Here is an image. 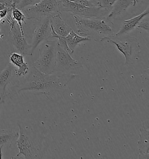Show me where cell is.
<instances>
[{"label":"cell","mask_w":149,"mask_h":159,"mask_svg":"<svg viewBox=\"0 0 149 159\" xmlns=\"http://www.w3.org/2000/svg\"><path fill=\"white\" fill-rule=\"evenodd\" d=\"M61 10L71 13L74 16L82 18H106L110 11L96 7H91L71 2L69 0H61Z\"/></svg>","instance_id":"52a82bcc"},{"label":"cell","mask_w":149,"mask_h":159,"mask_svg":"<svg viewBox=\"0 0 149 159\" xmlns=\"http://www.w3.org/2000/svg\"><path fill=\"white\" fill-rule=\"evenodd\" d=\"M29 70V67L28 66V64L26 62L24 65L22 66L20 68H15L14 69V72L15 74L18 77H21V76H25L27 75Z\"/></svg>","instance_id":"7402d4cb"},{"label":"cell","mask_w":149,"mask_h":159,"mask_svg":"<svg viewBox=\"0 0 149 159\" xmlns=\"http://www.w3.org/2000/svg\"><path fill=\"white\" fill-rule=\"evenodd\" d=\"M52 30L50 22V18H45L37 20L36 27L33 34L31 46V54L42 43L52 39Z\"/></svg>","instance_id":"30bf717a"},{"label":"cell","mask_w":149,"mask_h":159,"mask_svg":"<svg viewBox=\"0 0 149 159\" xmlns=\"http://www.w3.org/2000/svg\"><path fill=\"white\" fill-rule=\"evenodd\" d=\"M50 22L53 31L61 37L67 36L72 30V28L62 19L61 14L56 15L50 18Z\"/></svg>","instance_id":"5bb4252c"},{"label":"cell","mask_w":149,"mask_h":159,"mask_svg":"<svg viewBox=\"0 0 149 159\" xmlns=\"http://www.w3.org/2000/svg\"><path fill=\"white\" fill-rule=\"evenodd\" d=\"M76 76L77 75L70 73L46 74L39 71L33 65L25 78L11 88L10 92L7 93V97L12 98L23 91L43 94L48 97L51 93L64 89Z\"/></svg>","instance_id":"6da1fadb"},{"label":"cell","mask_w":149,"mask_h":159,"mask_svg":"<svg viewBox=\"0 0 149 159\" xmlns=\"http://www.w3.org/2000/svg\"><path fill=\"white\" fill-rule=\"evenodd\" d=\"M138 150L139 152L138 159H149V123L146 125L143 123L140 130L139 139L138 142Z\"/></svg>","instance_id":"8fae6325"},{"label":"cell","mask_w":149,"mask_h":159,"mask_svg":"<svg viewBox=\"0 0 149 159\" xmlns=\"http://www.w3.org/2000/svg\"><path fill=\"white\" fill-rule=\"evenodd\" d=\"M12 8L11 14L9 15V20L12 19L18 24L22 34L25 35L22 23L23 22L24 24H26V22H25V19H26V16L23 14L22 10H19L15 6H12Z\"/></svg>","instance_id":"ac0fdd59"},{"label":"cell","mask_w":149,"mask_h":159,"mask_svg":"<svg viewBox=\"0 0 149 159\" xmlns=\"http://www.w3.org/2000/svg\"><path fill=\"white\" fill-rule=\"evenodd\" d=\"M69 52L56 44L55 73L69 74L83 67L80 62L72 58Z\"/></svg>","instance_id":"ba28073f"},{"label":"cell","mask_w":149,"mask_h":159,"mask_svg":"<svg viewBox=\"0 0 149 159\" xmlns=\"http://www.w3.org/2000/svg\"><path fill=\"white\" fill-rule=\"evenodd\" d=\"M14 69V66L9 63L3 70L0 71V100L4 102L7 97V87L11 82Z\"/></svg>","instance_id":"4fadbf2b"},{"label":"cell","mask_w":149,"mask_h":159,"mask_svg":"<svg viewBox=\"0 0 149 159\" xmlns=\"http://www.w3.org/2000/svg\"><path fill=\"white\" fill-rule=\"evenodd\" d=\"M22 11L28 20L50 18L61 14V0H41L36 4L25 7Z\"/></svg>","instance_id":"277c9868"},{"label":"cell","mask_w":149,"mask_h":159,"mask_svg":"<svg viewBox=\"0 0 149 159\" xmlns=\"http://www.w3.org/2000/svg\"><path fill=\"white\" fill-rule=\"evenodd\" d=\"M1 2H4V3H5L4 0H0V3H1Z\"/></svg>","instance_id":"f1b7e54d"},{"label":"cell","mask_w":149,"mask_h":159,"mask_svg":"<svg viewBox=\"0 0 149 159\" xmlns=\"http://www.w3.org/2000/svg\"><path fill=\"white\" fill-rule=\"evenodd\" d=\"M4 35L2 34H0V39H2V38H4Z\"/></svg>","instance_id":"83f0119b"},{"label":"cell","mask_w":149,"mask_h":159,"mask_svg":"<svg viewBox=\"0 0 149 159\" xmlns=\"http://www.w3.org/2000/svg\"><path fill=\"white\" fill-rule=\"evenodd\" d=\"M97 4L98 7L104 9L111 11L115 3L116 0H95Z\"/></svg>","instance_id":"ffe728a7"},{"label":"cell","mask_w":149,"mask_h":159,"mask_svg":"<svg viewBox=\"0 0 149 159\" xmlns=\"http://www.w3.org/2000/svg\"><path fill=\"white\" fill-rule=\"evenodd\" d=\"M9 31L8 41L14 48V52L24 56H30L31 46L28 44L25 35L22 34L18 24L12 25Z\"/></svg>","instance_id":"9c48e42d"},{"label":"cell","mask_w":149,"mask_h":159,"mask_svg":"<svg viewBox=\"0 0 149 159\" xmlns=\"http://www.w3.org/2000/svg\"><path fill=\"white\" fill-rule=\"evenodd\" d=\"M143 18V19H144ZM142 19L140 22L139 24L137 26L138 28L143 29L147 32H149V19Z\"/></svg>","instance_id":"cb8c5ba5"},{"label":"cell","mask_w":149,"mask_h":159,"mask_svg":"<svg viewBox=\"0 0 149 159\" xmlns=\"http://www.w3.org/2000/svg\"><path fill=\"white\" fill-rule=\"evenodd\" d=\"M149 14V8L148 7L146 8V10H144L142 14L138 15L131 19L124 20L121 28L120 29V30L116 34H114L115 36H121L122 34H129V32H132L136 28H137L138 25L141 21V20L143 19L146 16H147Z\"/></svg>","instance_id":"7c38bea8"},{"label":"cell","mask_w":149,"mask_h":159,"mask_svg":"<svg viewBox=\"0 0 149 159\" xmlns=\"http://www.w3.org/2000/svg\"><path fill=\"white\" fill-rule=\"evenodd\" d=\"M139 2V0H116L113 5L107 18L112 21L118 16L123 13L129 7H135Z\"/></svg>","instance_id":"9a60e30c"},{"label":"cell","mask_w":149,"mask_h":159,"mask_svg":"<svg viewBox=\"0 0 149 159\" xmlns=\"http://www.w3.org/2000/svg\"><path fill=\"white\" fill-rule=\"evenodd\" d=\"M4 103L5 102L2 101V100H0V109H1V105H2L3 103Z\"/></svg>","instance_id":"4316f807"},{"label":"cell","mask_w":149,"mask_h":159,"mask_svg":"<svg viewBox=\"0 0 149 159\" xmlns=\"http://www.w3.org/2000/svg\"><path fill=\"white\" fill-rule=\"evenodd\" d=\"M101 42H107L114 44L116 49L125 57V65L130 66L138 60L140 53V45L138 40L129 34L103 38L100 40Z\"/></svg>","instance_id":"3957f363"},{"label":"cell","mask_w":149,"mask_h":159,"mask_svg":"<svg viewBox=\"0 0 149 159\" xmlns=\"http://www.w3.org/2000/svg\"><path fill=\"white\" fill-rule=\"evenodd\" d=\"M69 1L79 4L80 5H85L87 7H98L97 4L95 0H69Z\"/></svg>","instance_id":"603a6c76"},{"label":"cell","mask_w":149,"mask_h":159,"mask_svg":"<svg viewBox=\"0 0 149 159\" xmlns=\"http://www.w3.org/2000/svg\"><path fill=\"white\" fill-rule=\"evenodd\" d=\"M63 38L65 39L72 54L74 53L75 48L79 46L81 43L91 40V38L80 36L78 33H76L73 29L67 36Z\"/></svg>","instance_id":"2e32d148"},{"label":"cell","mask_w":149,"mask_h":159,"mask_svg":"<svg viewBox=\"0 0 149 159\" xmlns=\"http://www.w3.org/2000/svg\"><path fill=\"white\" fill-rule=\"evenodd\" d=\"M4 1L6 4L11 6H15V7L18 1V0H4Z\"/></svg>","instance_id":"d4e9b609"},{"label":"cell","mask_w":149,"mask_h":159,"mask_svg":"<svg viewBox=\"0 0 149 159\" xmlns=\"http://www.w3.org/2000/svg\"><path fill=\"white\" fill-rule=\"evenodd\" d=\"M78 34L89 37L96 42L103 38L111 36L115 33L112 21L106 18H82L74 16Z\"/></svg>","instance_id":"7a4b0ae2"},{"label":"cell","mask_w":149,"mask_h":159,"mask_svg":"<svg viewBox=\"0 0 149 159\" xmlns=\"http://www.w3.org/2000/svg\"><path fill=\"white\" fill-rule=\"evenodd\" d=\"M39 49L40 54L33 66L40 72L46 74L55 73L56 40H48L43 43Z\"/></svg>","instance_id":"5b68a950"},{"label":"cell","mask_w":149,"mask_h":159,"mask_svg":"<svg viewBox=\"0 0 149 159\" xmlns=\"http://www.w3.org/2000/svg\"><path fill=\"white\" fill-rule=\"evenodd\" d=\"M9 60L10 63L15 66H16L17 68L21 67L26 62L23 55L15 52L9 54Z\"/></svg>","instance_id":"d6986e66"},{"label":"cell","mask_w":149,"mask_h":159,"mask_svg":"<svg viewBox=\"0 0 149 159\" xmlns=\"http://www.w3.org/2000/svg\"><path fill=\"white\" fill-rule=\"evenodd\" d=\"M18 125L19 135L16 143L18 148V154L12 159H18L23 157L24 159H37L40 157L39 156L40 149L36 143L32 135V132L27 130L22 125Z\"/></svg>","instance_id":"8992f818"},{"label":"cell","mask_w":149,"mask_h":159,"mask_svg":"<svg viewBox=\"0 0 149 159\" xmlns=\"http://www.w3.org/2000/svg\"><path fill=\"white\" fill-rule=\"evenodd\" d=\"M18 135V132L14 129H0V145L11 148Z\"/></svg>","instance_id":"e0dca14e"},{"label":"cell","mask_w":149,"mask_h":159,"mask_svg":"<svg viewBox=\"0 0 149 159\" xmlns=\"http://www.w3.org/2000/svg\"><path fill=\"white\" fill-rule=\"evenodd\" d=\"M41 0H18L15 7L19 10H22L25 7L35 5Z\"/></svg>","instance_id":"44dd1931"},{"label":"cell","mask_w":149,"mask_h":159,"mask_svg":"<svg viewBox=\"0 0 149 159\" xmlns=\"http://www.w3.org/2000/svg\"><path fill=\"white\" fill-rule=\"evenodd\" d=\"M2 146L0 145V159H2Z\"/></svg>","instance_id":"484cf974"}]
</instances>
